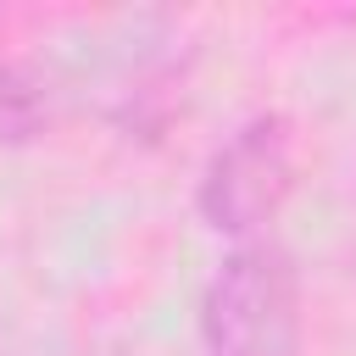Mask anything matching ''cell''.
Returning a JSON list of instances; mask_svg holds the SVG:
<instances>
[{"instance_id":"3","label":"cell","mask_w":356,"mask_h":356,"mask_svg":"<svg viewBox=\"0 0 356 356\" xmlns=\"http://www.w3.org/2000/svg\"><path fill=\"white\" fill-rule=\"evenodd\" d=\"M44 122V89L22 67H0V145H22Z\"/></svg>"},{"instance_id":"2","label":"cell","mask_w":356,"mask_h":356,"mask_svg":"<svg viewBox=\"0 0 356 356\" xmlns=\"http://www.w3.org/2000/svg\"><path fill=\"white\" fill-rule=\"evenodd\" d=\"M289 189H295V134L278 111H267V117H250L206 161L195 200H200V217L217 234L250 245V239H267Z\"/></svg>"},{"instance_id":"1","label":"cell","mask_w":356,"mask_h":356,"mask_svg":"<svg viewBox=\"0 0 356 356\" xmlns=\"http://www.w3.org/2000/svg\"><path fill=\"white\" fill-rule=\"evenodd\" d=\"M200 356H300V273L273 239L234 245L211 273Z\"/></svg>"}]
</instances>
